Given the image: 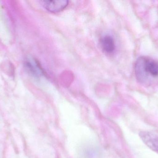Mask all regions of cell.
<instances>
[{
    "label": "cell",
    "instance_id": "cell-1",
    "mask_svg": "<svg viewBox=\"0 0 158 158\" xmlns=\"http://www.w3.org/2000/svg\"><path fill=\"white\" fill-rule=\"evenodd\" d=\"M136 78L140 82L145 81L149 75L153 77L158 76V62L145 57L137 59L135 66Z\"/></svg>",
    "mask_w": 158,
    "mask_h": 158
},
{
    "label": "cell",
    "instance_id": "cell-2",
    "mask_svg": "<svg viewBox=\"0 0 158 158\" xmlns=\"http://www.w3.org/2000/svg\"><path fill=\"white\" fill-rule=\"evenodd\" d=\"M24 66L28 73L35 79H40L45 75L40 64L34 58H27L24 61Z\"/></svg>",
    "mask_w": 158,
    "mask_h": 158
},
{
    "label": "cell",
    "instance_id": "cell-3",
    "mask_svg": "<svg viewBox=\"0 0 158 158\" xmlns=\"http://www.w3.org/2000/svg\"><path fill=\"white\" fill-rule=\"evenodd\" d=\"M140 138L144 143L154 152L158 154V135L148 131L141 132Z\"/></svg>",
    "mask_w": 158,
    "mask_h": 158
},
{
    "label": "cell",
    "instance_id": "cell-4",
    "mask_svg": "<svg viewBox=\"0 0 158 158\" xmlns=\"http://www.w3.org/2000/svg\"><path fill=\"white\" fill-rule=\"evenodd\" d=\"M43 5L46 10L52 13H57L64 10L68 5L69 1L66 0L42 1Z\"/></svg>",
    "mask_w": 158,
    "mask_h": 158
},
{
    "label": "cell",
    "instance_id": "cell-5",
    "mask_svg": "<svg viewBox=\"0 0 158 158\" xmlns=\"http://www.w3.org/2000/svg\"><path fill=\"white\" fill-rule=\"evenodd\" d=\"M101 47L105 52L112 53L115 49V41L113 37L109 35H106L101 38Z\"/></svg>",
    "mask_w": 158,
    "mask_h": 158
}]
</instances>
